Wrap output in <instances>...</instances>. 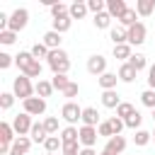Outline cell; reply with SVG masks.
<instances>
[{"label": "cell", "instance_id": "cell-51", "mask_svg": "<svg viewBox=\"0 0 155 155\" xmlns=\"http://www.w3.org/2000/svg\"><path fill=\"white\" fill-rule=\"evenodd\" d=\"M99 155H111V153H109V150H102V153H99Z\"/></svg>", "mask_w": 155, "mask_h": 155}, {"label": "cell", "instance_id": "cell-11", "mask_svg": "<svg viewBox=\"0 0 155 155\" xmlns=\"http://www.w3.org/2000/svg\"><path fill=\"white\" fill-rule=\"evenodd\" d=\"M104 150H109L111 155H121V153L126 150V138H124V136H111V138L107 140Z\"/></svg>", "mask_w": 155, "mask_h": 155}, {"label": "cell", "instance_id": "cell-12", "mask_svg": "<svg viewBox=\"0 0 155 155\" xmlns=\"http://www.w3.org/2000/svg\"><path fill=\"white\" fill-rule=\"evenodd\" d=\"M116 82H119V75L116 73H104V75H99L97 78V85L102 87V92H107V90H116Z\"/></svg>", "mask_w": 155, "mask_h": 155}, {"label": "cell", "instance_id": "cell-2", "mask_svg": "<svg viewBox=\"0 0 155 155\" xmlns=\"http://www.w3.org/2000/svg\"><path fill=\"white\" fill-rule=\"evenodd\" d=\"M12 92H15V97H19V99L24 102V99L34 97L36 85H31V80H29L27 75H17V78H15V82H12Z\"/></svg>", "mask_w": 155, "mask_h": 155}, {"label": "cell", "instance_id": "cell-34", "mask_svg": "<svg viewBox=\"0 0 155 155\" xmlns=\"http://www.w3.org/2000/svg\"><path fill=\"white\" fill-rule=\"evenodd\" d=\"M73 80L68 78V75H53L51 78V85H53V90H58V92H65V87L70 85Z\"/></svg>", "mask_w": 155, "mask_h": 155}, {"label": "cell", "instance_id": "cell-50", "mask_svg": "<svg viewBox=\"0 0 155 155\" xmlns=\"http://www.w3.org/2000/svg\"><path fill=\"white\" fill-rule=\"evenodd\" d=\"M80 155H99V153H97L94 148H82V150H80Z\"/></svg>", "mask_w": 155, "mask_h": 155}, {"label": "cell", "instance_id": "cell-49", "mask_svg": "<svg viewBox=\"0 0 155 155\" xmlns=\"http://www.w3.org/2000/svg\"><path fill=\"white\" fill-rule=\"evenodd\" d=\"M148 90H155V63L148 68Z\"/></svg>", "mask_w": 155, "mask_h": 155}, {"label": "cell", "instance_id": "cell-36", "mask_svg": "<svg viewBox=\"0 0 155 155\" xmlns=\"http://www.w3.org/2000/svg\"><path fill=\"white\" fill-rule=\"evenodd\" d=\"M29 51H31V56H34L36 61H41V58H48V53H51V51L46 48V44H41V41H36V44H34Z\"/></svg>", "mask_w": 155, "mask_h": 155}, {"label": "cell", "instance_id": "cell-44", "mask_svg": "<svg viewBox=\"0 0 155 155\" xmlns=\"http://www.w3.org/2000/svg\"><path fill=\"white\" fill-rule=\"evenodd\" d=\"M97 133H99V138H107V140H109V138L114 136V131H111V124H109V121H102V124L97 126Z\"/></svg>", "mask_w": 155, "mask_h": 155}, {"label": "cell", "instance_id": "cell-29", "mask_svg": "<svg viewBox=\"0 0 155 155\" xmlns=\"http://www.w3.org/2000/svg\"><path fill=\"white\" fill-rule=\"evenodd\" d=\"M153 140V131H145V128H138L136 133H133V143L138 145V148H143V145H148Z\"/></svg>", "mask_w": 155, "mask_h": 155}, {"label": "cell", "instance_id": "cell-28", "mask_svg": "<svg viewBox=\"0 0 155 155\" xmlns=\"http://www.w3.org/2000/svg\"><path fill=\"white\" fill-rule=\"evenodd\" d=\"M111 19H114V17H111V15H109V12L104 10V12H99V15H94V19H92V24H94L97 29H109V27H111Z\"/></svg>", "mask_w": 155, "mask_h": 155}, {"label": "cell", "instance_id": "cell-9", "mask_svg": "<svg viewBox=\"0 0 155 155\" xmlns=\"http://www.w3.org/2000/svg\"><path fill=\"white\" fill-rule=\"evenodd\" d=\"M97 138H99V133L94 126H80V145L82 148H94Z\"/></svg>", "mask_w": 155, "mask_h": 155}, {"label": "cell", "instance_id": "cell-22", "mask_svg": "<svg viewBox=\"0 0 155 155\" xmlns=\"http://www.w3.org/2000/svg\"><path fill=\"white\" fill-rule=\"evenodd\" d=\"M119 104H121V97H119L116 90H107V92H102V107H107V109H116Z\"/></svg>", "mask_w": 155, "mask_h": 155}, {"label": "cell", "instance_id": "cell-52", "mask_svg": "<svg viewBox=\"0 0 155 155\" xmlns=\"http://www.w3.org/2000/svg\"><path fill=\"white\" fill-rule=\"evenodd\" d=\"M153 121H155V109H153Z\"/></svg>", "mask_w": 155, "mask_h": 155}, {"label": "cell", "instance_id": "cell-26", "mask_svg": "<svg viewBox=\"0 0 155 155\" xmlns=\"http://www.w3.org/2000/svg\"><path fill=\"white\" fill-rule=\"evenodd\" d=\"M41 70H44L41 61H36V58H34V61H31V63H29V65L22 70V75H27L29 80H31V78H39V80H41Z\"/></svg>", "mask_w": 155, "mask_h": 155}, {"label": "cell", "instance_id": "cell-27", "mask_svg": "<svg viewBox=\"0 0 155 155\" xmlns=\"http://www.w3.org/2000/svg\"><path fill=\"white\" fill-rule=\"evenodd\" d=\"M87 12H90V10H87V2H80V0H75V2L70 5V12H68V15H70L73 19H82Z\"/></svg>", "mask_w": 155, "mask_h": 155}, {"label": "cell", "instance_id": "cell-31", "mask_svg": "<svg viewBox=\"0 0 155 155\" xmlns=\"http://www.w3.org/2000/svg\"><path fill=\"white\" fill-rule=\"evenodd\" d=\"M44 148H46V153H58V150H63V140H61V136H48L46 138V143H44Z\"/></svg>", "mask_w": 155, "mask_h": 155}, {"label": "cell", "instance_id": "cell-15", "mask_svg": "<svg viewBox=\"0 0 155 155\" xmlns=\"http://www.w3.org/2000/svg\"><path fill=\"white\" fill-rule=\"evenodd\" d=\"M70 27H73V17H70V15H63V17L51 19V29H53V31H58V34H65Z\"/></svg>", "mask_w": 155, "mask_h": 155}, {"label": "cell", "instance_id": "cell-35", "mask_svg": "<svg viewBox=\"0 0 155 155\" xmlns=\"http://www.w3.org/2000/svg\"><path fill=\"white\" fill-rule=\"evenodd\" d=\"M48 10H51V15H53V19H56V17L68 15V12H70V5H65V2H51Z\"/></svg>", "mask_w": 155, "mask_h": 155}, {"label": "cell", "instance_id": "cell-46", "mask_svg": "<svg viewBox=\"0 0 155 155\" xmlns=\"http://www.w3.org/2000/svg\"><path fill=\"white\" fill-rule=\"evenodd\" d=\"M80 150H82L80 143H65L61 153H63V155H80Z\"/></svg>", "mask_w": 155, "mask_h": 155}, {"label": "cell", "instance_id": "cell-30", "mask_svg": "<svg viewBox=\"0 0 155 155\" xmlns=\"http://www.w3.org/2000/svg\"><path fill=\"white\" fill-rule=\"evenodd\" d=\"M31 61H34V56H31V51H19V53L15 56V65L19 68V73H22V70H24V68H27V65H29Z\"/></svg>", "mask_w": 155, "mask_h": 155}, {"label": "cell", "instance_id": "cell-47", "mask_svg": "<svg viewBox=\"0 0 155 155\" xmlns=\"http://www.w3.org/2000/svg\"><path fill=\"white\" fill-rule=\"evenodd\" d=\"M78 92H80V85H78V82H70V85L65 87L63 97H68V102H73V97H78Z\"/></svg>", "mask_w": 155, "mask_h": 155}, {"label": "cell", "instance_id": "cell-20", "mask_svg": "<svg viewBox=\"0 0 155 155\" xmlns=\"http://www.w3.org/2000/svg\"><path fill=\"white\" fill-rule=\"evenodd\" d=\"M109 39L114 41V46L128 44V29H124L121 24H119V27H111V29H109Z\"/></svg>", "mask_w": 155, "mask_h": 155}, {"label": "cell", "instance_id": "cell-37", "mask_svg": "<svg viewBox=\"0 0 155 155\" xmlns=\"http://www.w3.org/2000/svg\"><path fill=\"white\" fill-rule=\"evenodd\" d=\"M133 111H136V107H133L131 102H121V104L116 107V116H119V119H124V121H126Z\"/></svg>", "mask_w": 155, "mask_h": 155}, {"label": "cell", "instance_id": "cell-19", "mask_svg": "<svg viewBox=\"0 0 155 155\" xmlns=\"http://www.w3.org/2000/svg\"><path fill=\"white\" fill-rule=\"evenodd\" d=\"M61 140H63V145L65 143H80V128L78 126H65V128H61Z\"/></svg>", "mask_w": 155, "mask_h": 155}, {"label": "cell", "instance_id": "cell-7", "mask_svg": "<svg viewBox=\"0 0 155 155\" xmlns=\"http://www.w3.org/2000/svg\"><path fill=\"white\" fill-rule=\"evenodd\" d=\"M87 73L90 75H104L107 73V58L102 56V53H94V56H90L87 58Z\"/></svg>", "mask_w": 155, "mask_h": 155}, {"label": "cell", "instance_id": "cell-4", "mask_svg": "<svg viewBox=\"0 0 155 155\" xmlns=\"http://www.w3.org/2000/svg\"><path fill=\"white\" fill-rule=\"evenodd\" d=\"M27 24H29V10H27V7H17V10L10 15L7 29H10V31H15V34H19Z\"/></svg>", "mask_w": 155, "mask_h": 155}, {"label": "cell", "instance_id": "cell-33", "mask_svg": "<svg viewBox=\"0 0 155 155\" xmlns=\"http://www.w3.org/2000/svg\"><path fill=\"white\" fill-rule=\"evenodd\" d=\"M128 63H131L138 73H140V70H145V68H150V65H148V58H145L143 53H133V56L128 58Z\"/></svg>", "mask_w": 155, "mask_h": 155}, {"label": "cell", "instance_id": "cell-6", "mask_svg": "<svg viewBox=\"0 0 155 155\" xmlns=\"http://www.w3.org/2000/svg\"><path fill=\"white\" fill-rule=\"evenodd\" d=\"M31 126H34V121H31V116H29L27 111H22V114H17V116L12 119V128H15L17 136H27V133L31 131Z\"/></svg>", "mask_w": 155, "mask_h": 155}, {"label": "cell", "instance_id": "cell-5", "mask_svg": "<svg viewBox=\"0 0 155 155\" xmlns=\"http://www.w3.org/2000/svg\"><path fill=\"white\" fill-rule=\"evenodd\" d=\"M22 107H24V111H27L29 116H41V114H46V99H41V97H29V99L22 102Z\"/></svg>", "mask_w": 155, "mask_h": 155}, {"label": "cell", "instance_id": "cell-21", "mask_svg": "<svg viewBox=\"0 0 155 155\" xmlns=\"http://www.w3.org/2000/svg\"><path fill=\"white\" fill-rule=\"evenodd\" d=\"M116 75H119V80H121V82H133V80H136V75H138V70H136L131 63H121Z\"/></svg>", "mask_w": 155, "mask_h": 155}, {"label": "cell", "instance_id": "cell-17", "mask_svg": "<svg viewBox=\"0 0 155 155\" xmlns=\"http://www.w3.org/2000/svg\"><path fill=\"white\" fill-rule=\"evenodd\" d=\"M29 138H31L34 143H46L48 133H46V126H44V121H34V126H31V131H29Z\"/></svg>", "mask_w": 155, "mask_h": 155}, {"label": "cell", "instance_id": "cell-54", "mask_svg": "<svg viewBox=\"0 0 155 155\" xmlns=\"http://www.w3.org/2000/svg\"><path fill=\"white\" fill-rule=\"evenodd\" d=\"M46 155H53V153H46Z\"/></svg>", "mask_w": 155, "mask_h": 155}, {"label": "cell", "instance_id": "cell-14", "mask_svg": "<svg viewBox=\"0 0 155 155\" xmlns=\"http://www.w3.org/2000/svg\"><path fill=\"white\" fill-rule=\"evenodd\" d=\"M128 10V5H126V0H107V12L111 15V17H116V19H121V15Z\"/></svg>", "mask_w": 155, "mask_h": 155}, {"label": "cell", "instance_id": "cell-43", "mask_svg": "<svg viewBox=\"0 0 155 155\" xmlns=\"http://www.w3.org/2000/svg\"><path fill=\"white\" fill-rule=\"evenodd\" d=\"M107 121L111 124V131H114V136H121V131L126 128V124H124V119H119V116H109Z\"/></svg>", "mask_w": 155, "mask_h": 155}, {"label": "cell", "instance_id": "cell-25", "mask_svg": "<svg viewBox=\"0 0 155 155\" xmlns=\"http://www.w3.org/2000/svg\"><path fill=\"white\" fill-rule=\"evenodd\" d=\"M133 56V51H131V44H119V46H114V58H119L121 63H128V58Z\"/></svg>", "mask_w": 155, "mask_h": 155}, {"label": "cell", "instance_id": "cell-38", "mask_svg": "<svg viewBox=\"0 0 155 155\" xmlns=\"http://www.w3.org/2000/svg\"><path fill=\"white\" fill-rule=\"evenodd\" d=\"M124 124H126V128L138 131V128H140V124H143V114H140V111H133V114H131V116H128Z\"/></svg>", "mask_w": 155, "mask_h": 155}, {"label": "cell", "instance_id": "cell-40", "mask_svg": "<svg viewBox=\"0 0 155 155\" xmlns=\"http://www.w3.org/2000/svg\"><path fill=\"white\" fill-rule=\"evenodd\" d=\"M140 102H143V107L155 109V90H143L140 92Z\"/></svg>", "mask_w": 155, "mask_h": 155}, {"label": "cell", "instance_id": "cell-45", "mask_svg": "<svg viewBox=\"0 0 155 155\" xmlns=\"http://www.w3.org/2000/svg\"><path fill=\"white\" fill-rule=\"evenodd\" d=\"M15 41H17V34H15V31H10V29L0 31V44H2V46H10V44H15Z\"/></svg>", "mask_w": 155, "mask_h": 155}, {"label": "cell", "instance_id": "cell-10", "mask_svg": "<svg viewBox=\"0 0 155 155\" xmlns=\"http://www.w3.org/2000/svg\"><path fill=\"white\" fill-rule=\"evenodd\" d=\"M31 138L29 136H17V140L12 143V150H10V155H27L29 153V148H31Z\"/></svg>", "mask_w": 155, "mask_h": 155}, {"label": "cell", "instance_id": "cell-16", "mask_svg": "<svg viewBox=\"0 0 155 155\" xmlns=\"http://www.w3.org/2000/svg\"><path fill=\"white\" fill-rule=\"evenodd\" d=\"M41 44H46V48H48V51H56V48H61V44H63V39H61V34H58V31H53V29H48V31L44 34V39H41Z\"/></svg>", "mask_w": 155, "mask_h": 155}, {"label": "cell", "instance_id": "cell-8", "mask_svg": "<svg viewBox=\"0 0 155 155\" xmlns=\"http://www.w3.org/2000/svg\"><path fill=\"white\" fill-rule=\"evenodd\" d=\"M145 36H148V29H145L143 22L128 27V44H131V46H140V44H145Z\"/></svg>", "mask_w": 155, "mask_h": 155}, {"label": "cell", "instance_id": "cell-53", "mask_svg": "<svg viewBox=\"0 0 155 155\" xmlns=\"http://www.w3.org/2000/svg\"><path fill=\"white\" fill-rule=\"evenodd\" d=\"M153 143H155V131H153Z\"/></svg>", "mask_w": 155, "mask_h": 155}, {"label": "cell", "instance_id": "cell-3", "mask_svg": "<svg viewBox=\"0 0 155 155\" xmlns=\"http://www.w3.org/2000/svg\"><path fill=\"white\" fill-rule=\"evenodd\" d=\"M61 119L68 124V126H75L78 121H82V107L78 102H65L61 107Z\"/></svg>", "mask_w": 155, "mask_h": 155}, {"label": "cell", "instance_id": "cell-42", "mask_svg": "<svg viewBox=\"0 0 155 155\" xmlns=\"http://www.w3.org/2000/svg\"><path fill=\"white\" fill-rule=\"evenodd\" d=\"M12 104H15V92H2L0 94V109H12Z\"/></svg>", "mask_w": 155, "mask_h": 155}, {"label": "cell", "instance_id": "cell-24", "mask_svg": "<svg viewBox=\"0 0 155 155\" xmlns=\"http://www.w3.org/2000/svg\"><path fill=\"white\" fill-rule=\"evenodd\" d=\"M119 24L124 27V29H128V27H133V24H138V12H136V7H128L124 15H121V19H119Z\"/></svg>", "mask_w": 155, "mask_h": 155}, {"label": "cell", "instance_id": "cell-18", "mask_svg": "<svg viewBox=\"0 0 155 155\" xmlns=\"http://www.w3.org/2000/svg\"><path fill=\"white\" fill-rule=\"evenodd\" d=\"M15 140H17V133H15L12 124L2 121V124H0V143H5V145H12Z\"/></svg>", "mask_w": 155, "mask_h": 155}, {"label": "cell", "instance_id": "cell-32", "mask_svg": "<svg viewBox=\"0 0 155 155\" xmlns=\"http://www.w3.org/2000/svg\"><path fill=\"white\" fill-rule=\"evenodd\" d=\"M36 94H39L41 99L51 97V94H53V85H51V80H39V82H36Z\"/></svg>", "mask_w": 155, "mask_h": 155}, {"label": "cell", "instance_id": "cell-41", "mask_svg": "<svg viewBox=\"0 0 155 155\" xmlns=\"http://www.w3.org/2000/svg\"><path fill=\"white\" fill-rule=\"evenodd\" d=\"M87 10L92 15H99V12L107 10V0H87Z\"/></svg>", "mask_w": 155, "mask_h": 155}, {"label": "cell", "instance_id": "cell-1", "mask_svg": "<svg viewBox=\"0 0 155 155\" xmlns=\"http://www.w3.org/2000/svg\"><path fill=\"white\" fill-rule=\"evenodd\" d=\"M46 63H48V68L53 70V75H68V70H70V56H68L63 48L51 51L48 58H46Z\"/></svg>", "mask_w": 155, "mask_h": 155}, {"label": "cell", "instance_id": "cell-39", "mask_svg": "<svg viewBox=\"0 0 155 155\" xmlns=\"http://www.w3.org/2000/svg\"><path fill=\"white\" fill-rule=\"evenodd\" d=\"M44 126H46V133H48V136H58V128H61L58 116H46V119H44Z\"/></svg>", "mask_w": 155, "mask_h": 155}, {"label": "cell", "instance_id": "cell-13", "mask_svg": "<svg viewBox=\"0 0 155 155\" xmlns=\"http://www.w3.org/2000/svg\"><path fill=\"white\" fill-rule=\"evenodd\" d=\"M102 124V119H99V111L94 109V107H85L82 109V126H99Z\"/></svg>", "mask_w": 155, "mask_h": 155}, {"label": "cell", "instance_id": "cell-23", "mask_svg": "<svg viewBox=\"0 0 155 155\" xmlns=\"http://www.w3.org/2000/svg\"><path fill=\"white\" fill-rule=\"evenodd\" d=\"M136 12L138 17H150L155 12V0H136Z\"/></svg>", "mask_w": 155, "mask_h": 155}, {"label": "cell", "instance_id": "cell-55", "mask_svg": "<svg viewBox=\"0 0 155 155\" xmlns=\"http://www.w3.org/2000/svg\"><path fill=\"white\" fill-rule=\"evenodd\" d=\"M61 155H63V153H61Z\"/></svg>", "mask_w": 155, "mask_h": 155}, {"label": "cell", "instance_id": "cell-48", "mask_svg": "<svg viewBox=\"0 0 155 155\" xmlns=\"http://www.w3.org/2000/svg\"><path fill=\"white\" fill-rule=\"evenodd\" d=\"M12 63H15V56H10V53L0 51V68H2V70H7V68H10Z\"/></svg>", "mask_w": 155, "mask_h": 155}]
</instances>
